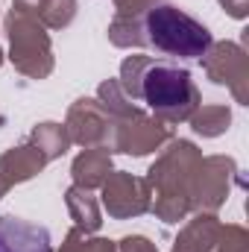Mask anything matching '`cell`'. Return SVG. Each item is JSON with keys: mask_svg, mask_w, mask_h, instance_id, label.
<instances>
[{"mask_svg": "<svg viewBox=\"0 0 249 252\" xmlns=\"http://www.w3.org/2000/svg\"><path fill=\"white\" fill-rule=\"evenodd\" d=\"M144 73L138 76L141 79V88H135V94H141L153 112L170 118V121H182L190 115L193 103H196V91L190 85V73L179 70V67H170V64H156V62H141Z\"/></svg>", "mask_w": 249, "mask_h": 252, "instance_id": "6da1fadb", "label": "cell"}, {"mask_svg": "<svg viewBox=\"0 0 249 252\" xmlns=\"http://www.w3.org/2000/svg\"><path fill=\"white\" fill-rule=\"evenodd\" d=\"M144 30H147V41L153 47L173 53V56H202L211 44L208 30L176 6L150 9Z\"/></svg>", "mask_w": 249, "mask_h": 252, "instance_id": "7a4b0ae2", "label": "cell"}, {"mask_svg": "<svg viewBox=\"0 0 249 252\" xmlns=\"http://www.w3.org/2000/svg\"><path fill=\"white\" fill-rule=\"evenodd\" d=\"M0 252H53L50 232L21 217H0Z\"/></svg>", "mask_w": 249, "mask_h": 252, "instance_id": "3957f363", "label": "cell"}]
</instances>
